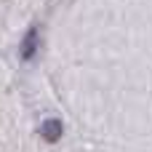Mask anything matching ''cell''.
I'll use <instances>...</instances> for the list:
<instances>
[{
  "mask_svg": "<svg viewBox=\"0 0 152 152\" xmlns=\"http://www.w3.org/2000/svg\"><path fill=\"white\" fill-rule=\"evenodd\" d=\"M35 51H37V29H29L27 37H24V43H21V59L29 61L35 56Z\"/></svg>",
  "mask_w": 152,
  "mask_h": 152,
  "instance_id": "cell-1",
  "label": "cell"
},
{
  "mask_svg": "<svg viewBox=\"0 0 152 152\" xmlns=\"http://www.w3.org/2000/svg\"><path fill=\"white\" fill-rule=\"evenodd\" d=\"M43 136H45V142H59L61 139V120H56V118L45 120L43 123Z\"/></svg>",
  "mask_w": 152,
  "mask_h": 152,
  "instance_id": "cell-2",
  "label": "cell"
}]
</instances>
